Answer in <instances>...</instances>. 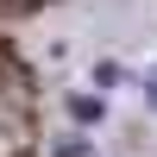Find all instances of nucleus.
<instances>
[{
  "instance_id": "obj_1",
  "label": "nucleus",
  "mask_w": 157,
  "mask_h": 157,
  "mask_svg": "<svg viewBox=\"0 0 157 157\" xmlns=\"http://www.w3.org/2000/svg\"><path fill=\"white\" fill-rule=\"evenodd\" d=\"M94 82H101V88H120L126 69H120V63H94Z\"/></svg>"
},
{
  "instance_id": "obj_2",
  "label": "nucleus",
  "mask_w": 157,
  "mask_h": 157,
  "mask_svg": "<svg viewBox=\"0 0 157 157\" xmlns=\"http://www.w3.org/2000/svg\"><path fill=\"white\" fill-rule=\"evenodd\" d=\"M69 113H75V120H101V101H88V94H75V101H69Z\"/></svg>"
},
{
  "instance_id": "obj_3",
  "label": "nucleus",
  "mask_w": 157,
  "mask_h": 157,
  "mask_svg": "<svg viewBox=\"0 0 157 157\" xmlns=\"http://www.w3.org/2000/svg\"><path fill=\"white\" fill-rule=\"evenodd\" d=\"M145 101H151V107H157V69L145 75Z\"/></svg>"
}]
</instances>
